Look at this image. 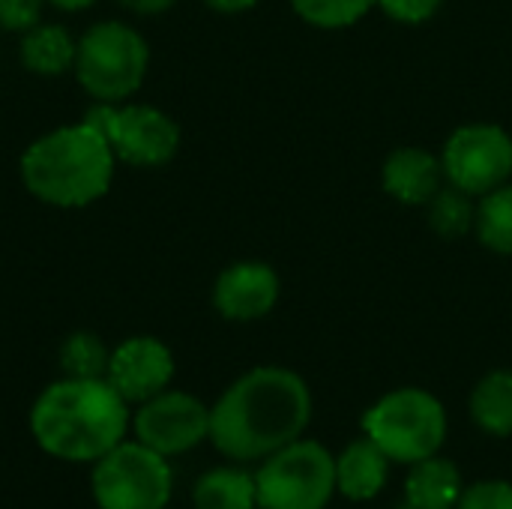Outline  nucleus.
<instances>
[{
	"instance_id": "15",
	"label": "nucleus",
	"mask_w": 512,
	"mask_h": 509,
	"mask_svg": "<svg viewBox=\"0 0 512 509\" xmlns=\"http://www.w3.org/2000/svg\"><path fill=\"white\" fill-rule=\"evenodd\" d=\"M465 492L462 468L447 456H429L423 462L408 465L405 474V507L411 509H456Z\"/></svg>"
},
{
	"instance_id": "12",
	"label": "nucleus",
	"mask_w": 512,
	"mask_h": 509,
	"mask_svg": "<svg viewBox=\"0 0 512 509\" xmlns=\"http://www.w3.org/2000/svg\"><path fill=\"white\" fill-rule=\"evenodd\" d=\"M279 273L264 261H237L225 267L213 285V309L225 321H261L279 303Z\"/></svg>"
},
{
	"instance_id": "14",
	"label": "nucleus",
	"mask_w": 512,
	"mask_h": 509,
	"mask_svg": "<svg viewBox=\"0 0 512 509\" xmlns=\"http://www.w3.org/2000/svg\"><path fill=\"white\" fill-rule=\"evenodd\" d=\"M390 468V456L372 438L360 435L336 453V495L351 504H369L387 489Z\"/></svg>"
},
{
	"instance_id": "2",
	"label": "nucleus",
	"mask_w": 512,
	"mask_h": 509,
	"mask_svg": "<svg viewBox=\"0 0 512 509\" xmlns=\"http://www.w3.org/2000/svg\"><path fill=\"white\" fill-rule=\"evenodd\" d=\"M132 405L105 378H60L30 405V435L36 447L72 465H93L132 426Z\"/></svg>"
},
{
	"instance_id": "6",
	"label": "nucleus",
	"mask_w": 512,
	"mask_h": 509,
	"mask_svg": "<svg viewBox=\"0 0 512 509\" xmlns=\"http://www.w3.org/2000/svg\"><path fill=\"white\" fill-rule=\"evenodd\" d=\"M258 509H327L336 495V453L297 438L255 468Z\"/></svg>"
},
{
	"instance_id": "16",
	"label": "nucleus",
	"mask_w": 512,
	"mask_h": 509,
	"mask_svg": "<svg viewBox=\"0 0 512 509\" xmlns=\"http://www.w3.org/2000/svg\"><path fill=\"white\" fill-rule=\"evenodd\" d=\"M195 509H258L255 471L240 462L207 468L192 486Z\"/></svg>"
},
{
	"instance_id": "23",
	"label": "nucleus",
	"mask_w": 512,
	"mask_h": 509,
	"mask_svg": "<svg viewBox=\"0 0 512 509\" xmlns=\"http://www.w3.org/2000/svg\"><path fill=\"white\" fill-rule=\"evenodd\" d=\"M456 509H512V483L510 480L468 483Z\"/></svg>"
},
{
	"instance_id": "10",
	"label": "nucleus",
	"mask_w": 512,
	"mask_h": 509,
	"mask_svg": "<svg viewBox=\"0 0 512 509\" xmlns=\"http://www.w3.org/2000/svg\"><path fill=\"white\" fill-rule=\"evenodd\" d=\"M132 435L165 459H177L210 441V405L186 390H162L159 396L135 405Z\"/></svg>"
},
{
	"instance_id": "4",
	"label": "nucleus",
	"mask_w": 512,
	"mask_h": 509,
	"mask_svg": "<svg viewBox=\"0 0 512 509\" xmlns=\"http://www.w3.org/2000/svg\"><path fill=\"white\" fill-rule=\"evenodd\" d=\"M363 435L372 438L393 465H414L438 456L450 435L444 402L423 387H399L384 393L363 414Z\"/></svg>"
},
{
	"instance_id": "8",
	"label": "nucleus",
	"mask_w": 512,
	"mask_h": 509,
	"mask_svg": "<svg viewBox=\"0 0 512 509\" xmlns=\"http://www.w3.org/2000/svg\"><path fill=\"white\" fill-rule=\"evenodd\" d=\"M87 120L108 138L114 156L135 168L168 165L180 150V126L153 105H105L99 102Z\"/></svg>"
},
{
	"instance_id": "22",
	"label": "nucleus",
	"mask_w": 512,
	"mask_h": 509,
	"mask_svg": "<svg viewBox=\"0 0 512 509\" xmlns=\"http://www.w3.org/2000/svg\"><path fill=\"white\" fill-rule=\"evenodd\" d=\"M291 6L312 27L342 30L369 15V9L378 6V0H291Z\"/></svg>"
},
{
	"instance_id": "7",
	"label": "nucleus",
	"mask_w": 512,
	"mask_h": 509,
	"mask_svg": "<svg viewBox=\"0 0 512 509\" xmlns=\"http://www.w3.org/2000/svg\"><path fill=\"white\" fill-rule=\"evenodd\" d=\"M90 495L99 509H168L174 495L171 459L141 441H120L93 462Z\"/></svg>"
},
{
	"instance_id": "19",
	"label": "nucleus",
	"mask_w": 512,
	"mask_h": 509,
	"mask_svg": "<svg viewBox=\"0 0 512 509\" xmlns=\"http://www.w3.org/2000/svg\"><path fill=\"white\" fill-rule=\"evenodd\" d=\"M474 231L486 249L498 255H512V183L480 195Z\"/></svg>"
},
{
	"instance_id": "11",
	"label": "nucleus",
	"mask_w": 512,
	"mask_h": 509,
	"mask_svg": "<svg viewBox=\"0 0 512 509\" xmlns=\"http://www.w3.org/2000/svg\"><path fill=\"white\" fill-rule=\"evenodd\" d=\"M177 372L171 348L156 336H129L111 348L105 381L129 402L141 405L171 387Z\"/></svg>"
},
{
	"instance_id": "28",
	"label": "nucleus",
	"mask_w": 512,
	"mask_h": 509,
	"mask_svg": "<svg viewBox=\"0 0 512 509\" xmlns=\"http://www.w3.org/2000/svg\"><path fill=\"white\" fill-rule=\"evenodd\" d=\"M45 3H51V6L60 9V12H84V9H90L96 0H45Z\"/></svg>"
},
{
	"instance_id": "5",
	"label": "nucleus",
	"mask_w": 512,
	"mask_h": 509,
	"mask_svg": "<svg viewBox=\"0 0 512 509\" xmlns=\"http://www.w3.org/2000/svg\"><path fill=\"white\" fill-rule=\"evenodd\" d=\"M147 66L150 48L135 27L123 21H99L78 39L72 69L90 99L120 105L141 90Z\"/></svg>"
},
{
	"instance_id": "21",
	"label": "nucleus",
	"mask_w": 512,
	"mask_h": 509,
	"mask_svg": "<svg viewBox=\"0 0 512 509\" xmlns=\"http://www.w3.org/2000/svg\"><path fill=\"white\" fill-rule=\"evenodd\" d=\"M108 357H111V351L105 348V342L87 330L66 336L60 345V354H57L60 372L66 378H105Z\"/></svg>"
},
{
	"instance_id": "24",
	"label": "nucleus",
	"mask_w": 512,
	"mask_h": 509,
	"mask_svg": "<svg viewBox=\"0 0 512 509\" xmlns=\"http://www.w3.org/2000/svg\"><path fill=\"white\" fill-rule=\"evenodd\" d=\"M45 0H0V27L6 33H27L42 24Z\"/></svg>"
},
{
	"instance_id": "29",
	"label": "nucleus",
	"mask_w": 512,
	"mask_h": 509,
	"mask_svg": "<svg viewBox=\"0 0 512 509\" xmlns=\"http://www.w3.org/2000/svg\"><path fill=\"white\" fill-rule=\"evenodd\" d=\"M402 509H411V507H402Z\"/></svg>"
},
{
	"instance_id": "1",
	"label": "nucleus",
	"mask_w": 512,
	"mask_h": 509,
	"mask_svg": "<svg viewBox=\"0 0 512 509\" xmlns=\"http://www.w3.org/2000/svg\"><path fill=\"white\" fill-rule=\"evenodd\" d=\"M312 411V390L300 372L255 366L210 405V444L228 462L258 465L303 438Z\"/></svg>"
},
{
	"instance_id": "9",
	"label": "nucleus",
	"mask_w": 512,
	"mask_h": 509,
	"mask_svg": "<svg viewBox=\"0 0 512 509\" xmlns=\"http://www.w3.org/2000/svg\"><path fill=\"white\" fill-rule=\"evenodd\" d=\"M450 186L480 198L512 177V135L498 123H465L441 150Z\"/></svg>"
},
{
	"instance_id": "25",
	"label": "nucleus",
	"mask_w": 512,
	"mask_h": 509,
	"mask_svg": "<svg viewBox=\"0 0 512 509\" xmlns=\"http://www.w3.org/2000/svg\"><path fill=\"white\" fill-rule=\"evenodd\" d=\"M381 12L399 24H423L438 15L444 0H378Z\"/></svg>"
},
{
	"instance_id": "26",
	"label": "nucleus",
	"mask_w": 512,
	"mask_h": 509,
	"mask_svg": "<svg viewBox=\"0 0 512 509\" xmlns=\"http://www.w3.org/2000/svg\"><path fill=\"white\" fill-rule=\"evenodd\" d=\"M117 3L138 15H159V12H168L177 0H117Z\"/></svg>"
},
{
	"instance_id": "3",
	"label": "nucleus",
	"mask_w": 512,
	"mask_h": 509,
	"mask_svg": "<svg viewBox=\"0 0 512 509\" xmlns=\"http://www.w3.org/2000/svg\"><path fill=\"white\" fill-rule=\"evenodd\" d=\"M117 156L108 138L90 123H69L39 135L21 156L24 189L60 210H78L99 201L114 180Z\"/></svg>"
},
{
	"instance_id": "17",
	"label": "nucleus",
	"mask_w": 512,
	"mask_h": 509,
	"mask_svg": "<svg viewBox=\"0 0 512 509\" xmlns=\"http://www.w3.org/2000/svg\"><path fill=\"white\" fill-rule=\"evenodd\" d=\"M471 423L489 438H512V369L483 375L468 399Z\"/></svg>"
},
{
	"instance_id": "18",
	"label": "nucleus",
	"mask_w": 512,
	"mask_h": 509,
	"mask_svg": "<svg viewBox=\"0 0 512 509\" xmlns=\"http://www.w3.org/2000/svg\"><path fill=\"white\" fill-rule=\"evenodd\" d=\"M78 42L60 24H36L33 30L21 33V66L33 75L57 78L75 66Z\"/></svg>"
},
{
	"instance_id": "27",
	"label": "nucleus",
	"mask_w": 512,
	"mask_h": 509,
	"mask_svg": "<svg viewBox=\"0 0 512 509\" xmlns=\"http://www.w3.org/2000/svg\"><path fill=\"white\" fill-rule=\"evenodd\" d=\"M213 12H222V15H237V12H246L252 6H258L261 0H204Z\"/></svg>"
},
{
	"instance_id": "13",
	"label": "nucleus",
	"mask_w": 512,
	"mask_h": 509,
	"mask_svg": "<svg viewBox=\"0 0 512 509\" xmlns=\"http://www.w3.org/2000/svg\"><path fill=\"white\" fill-rule=\"evenodd\" d=\"M444 165L426 147H399L384 159L381 186L384 192L408 207H426L444 186Z\"/></svg>"
},
{
	"instance_id": "20",
	"label": "nucleus",
	"mask_w": 512,
	"mask_h": 509,
	"mask_svg": "<svg viewBox=\"0 0 512 509\" xmlns=\"http://www.w3.org/2000/svg\"><path fill=\"white\" fill-rule=\"evenodd\" d=\"M426 210H429L432 231L447 240H456V237L474 231L477 201H474V195H468L456 186H441V192L426 204Z\"/></svg>"
}]
</instances>
